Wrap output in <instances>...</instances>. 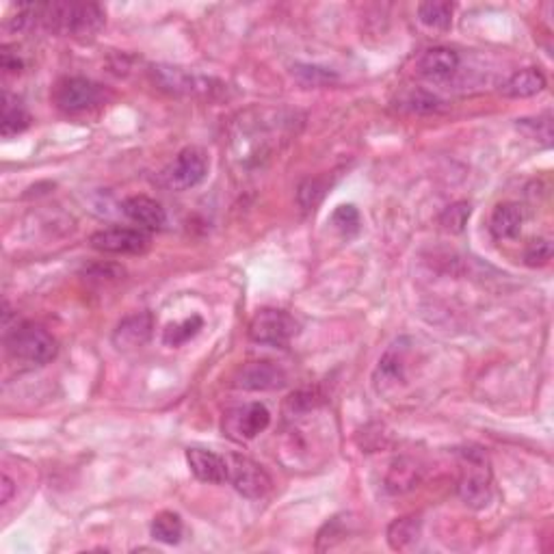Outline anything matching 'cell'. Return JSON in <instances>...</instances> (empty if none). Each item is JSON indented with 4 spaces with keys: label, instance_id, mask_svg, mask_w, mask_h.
<instances>
[{
    "label": "cell",
    "instance_id": "obj_4",
    "mask_svg": "<svg viewBox=\"0 0 554 554\" xmlns=\"http://www.w3.org/2000/svg\"><path fill=\"white\" fill-rule=\"evenodd\" d=\"M299 325L288 312L264 308L249 323V338L258 345L286 347L297 336Z\"/></svg>",
    "mask_w": 554,
    "mask_h": 554
},
{
    "label": "cell",
    "instance_id": "obj_15",
    "mask_svg": "<svg viewBox=\"0 0 554 554\" xmlns=\"http://www.w3.org/2000/svg\"><path fill=\"white\" fill-rule=\"evenodd\" d=\"M459 67V55L450 48H429L418 61V72L431 81H444L453 76Z\"/></svg>",
    "mask_w": 554,
    "mask_h": 554
},
{
    "label": "cell",
    "instance_id": "obj_22",
    "mask_svg": "<svg viewBox=\"0 0 554 554\" xmlns=\"http://www.w3.org/2000/svg\"><path fill=\"white\" fill-rule=\"evenodd\" d=\"M418 20L425 24L426 28H433V31H446L453 24V4L450 3H423L418 7Z\"/></svg>",
    "mask_w": 554,
    "mask_h": 554
},
{
    "label": "cell",
    "instance_id": "obj_31",
    "mask_svg": "<svg viewBox=\"0 0 554 554\" xmlns=\"http://www.w3.org/2000/svg\"><path fill=\"white\" fill-rule=\"evenodd\" d=\"M407 106H410L411 111L429 113V111L438 109L440 100L435 96H431V93L414 91V93H410V98H407Z\"/></svg>",
    "mask_w": 554,
    "mask_h": 554
},
{
    "label": "cell",
    "instance_id": "obj_17",
    "mask_svg": "<svg viewBox=\"0 0 554 554\" xmlns=\"http://www.w3.org/2000/svg\"><path fill=\"white\" fill-rule=\"evenodd\" d=\"M524 222V213L518 204H500L496 206L492 215V222H489V230L498 240L504 238H513L518 237L519 228H522Z\"/></svg>",
    "mask_w": 554,
    "mask_h": 554
},
{
    "label": "cell",
    "instance_id": "obj_25",
    "mask_svg": "<svg viewBox=\"0 0 554 554\" xmlns=\"http://www.w3.org/2000/svg\"><path fill=\"white\" fill-rule=\"evenodd\" d=\"M202 327H204V321H202V316H198V315L186 318V321L180 323V325H171L163 336L165 345H169V347L184 345V342L191 340V338L202 330Z\"/></svg>",
    "mask_w": 554,
    "mask_h": 554
},
{
    "label": "cell",
    "instance_id": "obj_29",
    "mask_svg": "<svg viewBox=\"0 0 554 554\" xmlns=\"http://www.w3.org/2000/svg\"><path fill=\"white\" fill-rule=\"evenodd\" d=\"M333 228L340 230L345 237H351L360 230V213H357L355 206H340L336 208V213L332 215Z\"/></svg>",
    "mask_w": 554,
    "mask_h": 554
},
{
    "label": "cell",
    "instance_id": "obj_23",
    "mask_svg": "<svg viewBox=\"0 0 554 554\" xmlns=\"http://www.w3.org/2000/svg\"><path fill=\"white\" fill-rule=\"evenodd\" d=\"M318 405H321V399H318L315 390H299L286 399V403H284V414H286L288 418H303V416H308L310 411H315Z\"/></svg>",
    "mask_w": 554,
    "mask_h": 554
},
{
    "label": "cell",
    "instance_id": "obj_24",
    "mask_svg": "<svg viewBox=\"0 0 554 554\" xmlns=\"http://www.w3.org/2000/svg\"><path fill=\"white\" fill-rule=\"evenodd\" d=\"M327 189H330V180L327 178L303 180V183L299 184V191H297L299 204H301L306 210L316 208V206L323 202V198H325Z\"/></svg>",
    "mask_w": 554,
    "mask_h": 554
},
{
    "label": "cell",
    "instance_id": "obj_30",
    "mask_svg": "<svg viewBox=\"0 0 554 554\" xmlns=\"http://www.w3.org/2000/svg\"><path fill=\"white\" fill-rule=\"evenodd\" d=\"M550 258H552V245H550V240H546V238L533 240L531 247H528L527 254H524V260H527L528 267H542V264H546Z\"/></svg>",
    "mask_w": 554,
    "mask_h": 554
},
{
    "label": "cell",
    "instance_id": "obj_6",
    "mask_svg": "<svg viewBox=\"0 0 554 554\" xmlns=\"http://www.w3.org/2000/svg\"><path fill=\"white\" fill-rule=\"evenodd\" d=\"M105 100V90L90 78H63L52 91V102L63 113H82Z\"/></svg>",
    "mask_w": 554,
    "mask_h": 554
},
{
    "label": "cell",
    "instance_id": "obj_2",
    "mask_svg": "<svg viewBox=\"0 0 554 554\" xmlns=\"http://www.w3.org/2000/svg\"><path fill=\"white\" fill-rule=\"evenodd\" d=\"M7 351L13 360L28 366H43L57 355V340L42 325L22 323L7 333Z\"/></svg>",
    "mask_w": 554,
    "mask_h": 554
},
{
    "label": "cell",
    "instance_id": "obj_21",
    "mask_svg": "<svg viewBox=\"0 0 554 554\" xmlns=\"http://www.w3.org/2000/svg\"><path fill=\"white\" fill-rule=\"evenodd\" d=\"M416 483H418V470H416V464L410 462V459H396V462L392 464L388 479H386V488H388L392 494H403L410 492Z\"/></svg>",
    "mask_w": 554,
    "mask_h": 554
},
{
    "label": "cell",
    "instance_id": "obj_11",
    "mask_svg": "<svg viewBox=\"0 0 554 554\" xmlns=\"http://www.w3.org/2000/svg\"><path fill=\"white\" fill-rule=\"evenodd\" d=\"M237 386L254 392L277 390L286 386V372L273 362H249L238 371Z\"/></svg>",
    "mask_w": 554,
    "mask_h": 554
},
{
    "label": "cell",
    "instance_id": "obj_13",
    "mask_svg": "<svg viewBox=\"0 0 554 554\" xmlns=\"http://www.w3.org/2000/svg\"><path fill=\"white\" fill-rule=\"evenodd\" d=\"M124 215L132 223L139 225L141 230H163L167 223V213L156 199L145 198V195H132L124 202Z\"/></svg>",
    "mask_w": 554,
    "mask_h": 554
},
{
    "label": "cell",
    "instance_id": "obj_19",
    "mask_svg": "<svg viewBox=\"0 0 554 554\" xmlns=\"http://www.w3.org/2000/svg\"><path fill=\"white\" fill-rule=\"evenodd\" d=\"M183 535H184V524L178 513L163 511L154 518V522H152V537H154L156 542L174 546V543H178L180 539H183Z\"/></svg>",
    "mask_w": 554,
    "mask_h": 554
},
{
    "label": "cell",
    "instance_id": "obj_18",
    "mask_svg": "<svg viewBox=\"0 0 554 554\" xmlns=\"http://www.w3.org/2000/svg\"><path fill=\"white\" fill-rule=\"evenodd\" d=\"M31 126V115L22 106V102L18 98H13L12 93H4L3 100V137H13L18 132L27 130Z\"/></svg>",
    "mask_w": 554,
    "mask_h": 554
},
{
    "label": "cell",
    "instance_id": "obj_10",
    "mask_svg": "<svg viewBox=\"0 0 554 554\" xmlns=\"http://www.w3.org/2000/svg\"><path fill=\"white\" fill-rule=\"evenodd\" d=\"M150 74L152 81L159 85V90L174 93V96H195V93L208 90V81L206 78L191 74V72L183 70V67L154 66L150 70Z\"/></svg>",
    "mask_w": 554,
    "mask_h": 554
},
{
    "label": "cell",
    "instance_id": "obj_7",
    "mask_svg": "<svg viewBox=\"0 0 554 554\" xmlns=\"http://www.w3.org/2000/svg\"><path fill=\"white\" fill-rule=\"evenodd\" d=\"M271 423V414L262 403H247L234 407L223 418V433L237 442H249L262 433Z\"/></svg>",
    "mask_w": 554,
    "mask_h": 554
},
{
    "label": "cell",
    "instance_id": "obj_32",
    "mask_svg": "<svg viewBox=\"0 0 554 554\" xmlns=\"http://www.w3.org/2000/svg\"><path fill=\"white\" fill-rule=\"evenodd\" d=\"M13 492H16V485H13V480L7 474H3V479H0V503L7 504L12 500Z\"/></svg>",
    "mask_w": 554,
    "mask_h": 554
},
{
    "label": "cell",
    "instance_id": "obj_3",
    "mask_svg": "<svg viewBox=\"0 0 554 554\" xmlns=\"http://www.w3.org/2000/svg\"><path fill=\"white\" fill-rule=\"evenodd\" d=\"M464 468L459 479V498L468 507L483 509L492 500V470H489L488 455L483 450H464Z\"/></svg>",
    "mask_w": 554,
    "mask_h": 554
},
{
    "label": "cell",
    "instance_id": "obj_26",
    "mask_svg": "<svg viewBox=\"0 0 554 554\" xmlns=\"http://www.w3.org/2000/svg\"><path fill=\"white\" fill-rule=\"evenodd\" d=\"M379 375L386 384H396L399 379H403V349H399V345L392 347V349L381 357Z\"/></svg>",
    "mask_w": 554,
    "mask_h": 554
},
{
    "label": "cell",
    "instance_id": "obj_16",
    "mask_svg": "<svg viewBox=\"0 0 554 554\" xmlns=\"http://www.w3.org/2000/svg\"><path fill=\"white\" fill-rule=\"evenodd\" d=\"M543 87H546V76L537 67H527V70H518L516 74L509 76L500 91L507 98H531L543 91Z\"/></svg>",
    "mask_w": 554,
    "mask_h": 554
},
{
    "label": "cell",
    "instance_id": "obj_5",
    "mask_svg": "<svg viewBox=\"0 0 554 554\" xmlns=\"http://www.w3.org/2000/svg\"><path fill=\"white\" fill-rule=\"evenodd\" d=\"M225 464H228V480L234 485L240 496L258 500L271 492V477L254 459L245 457V455H228Z\"/></svg>",
    "mask_w": 554,
    "mask_h": 554
},
{
    "label": "cell",
    "instance_id": "obj_20",
    "mask_svg": "<svg viewBox=\"0 0 554 554\" xmlns=\"http://www.w3.org/2000/svg\"><path fill=\"white\" fill-rule=\"evenodd\" d=\"M420 522L418 518H399L390 524L388 543L392 550H407L411 543L418 542Z\"/></svg>",
    "mask_w": 554,
    "mask_h": 554
},
{
    "label": "cell",
    "instance_id": "obj_9",
    "mask_svg": "<svg viewBox=\"0 0 554 554\" xmlns=\"http://www.w3.org/2000/svg\"><path fill=\"white\" fill-rule=\"evenodd\" d=\"M90 243L102 254H144L150 247V237L144 230L106 228L91 234Z\"/></svg>",
    "mask_w": 554,
    "mask_h": 554
},
{
    "label": "cell",
    "instance_id": "obj_33",
    "mask_svg": "<svg viewBox=\"0 0 554 554\" xmlns=\"http://www.w3.org/2000/svg\"><path fill=\"white\" fill-rule=\"evenodd\" d=\"M3 70L4 72H20V67H22V61H20L18 57H12V52H9V48H3Z\"/></svg>",
    "mask_w": 554,
    "mask_h": 554
},
{
    "label": "cell",
    "instance_id": "obj_8",
    "mask_svg": "<svg viewBox=\"0 0 554 554\" xmlns=\"http://www.w3.org/2000/svg\"><path fill=\"white\" fill-rule=\"evenodd\" d=\"M208 174V159L199 148H186L167 167L165 180L171 189L186 191L198 186Z\"/></svg>",
    "mask_w": 554,
    "mask_h": 554
},
{
    "label": "cell",
    "instance_id": "obj_28",
    "mask_svg": "<svg viewBox=\"0 0 554 554\" xmlns=\"http://www.w3.org/2000/svg\"><path fill=\"white\" fill-rule=\"evenodd\" d=\"M468 219H470V204L465 202L449 206V208L440 215V223H442V228L449 230V232H462L465 223H468Z\"/></svg>",
    "mask_w": 554,
    "mask_h": 554
},
{
    "label": "cell",
    "instance_id": "obj_27",
    "mask_svg": "<svg viewBox=\"0 0 554 554\" xmlns=\"http://www.w3.org/2000/svg\"><path fill=\"white\" fill-rule=\"evenodd\" d=\"M293 74H295L303 85L308 87H323L330 85V82L338 81V76L333 74L332 70H325V67H315V66H297L293 67Z\"/></svg>",
    "mask_w": 554,
    "mask_h": 554
},
{
    "label": "cell",
    "instance_id": "obj_14",
    "mask_svg": "<svg viewBox=\"0 0 554 554\" xmlns=\"http://www.w3.org/2000/svg\"><path fill=\"white\" fill-rule=\"evenodd\" d=\"M186 464H189L191 472L199 480H204V483L222 485L228 480V464H225V457H219L213 450L189 449L186 450Z\"/></svg>",
    "mask_w": 554,
    "mask_h": 554
},
{
    "label": "cell",
    "instance_id": "obj_1",
    "mask_svg": "<svg viewBox=\"0 0 554 554\" xmlns=\"http://www.w3.org/2000/svg\"><path fill=\"white\" fill-rule=\"evenodd\" d=\"M31 9L43 27L72 37H93L105 27L106 18L105 12L93 3H48Z\"/></svg>",
    "mask_w": 554,
    "mask_h": 554
},
{
    "label": "cell",
    "instance_id": "obj_12",
    "mask_svg": "<svg viewBox=\"0 0 554 554\" xmlns=\"http://www.w3.org/2000/svg\"><path fill=\"white\" fill-rule=\"evenodd\" d=\"M154 330V318L150 312H137V315L126 316L113 332V345L121 351L139 349L152 338Z\"/></svg>",
    "mask_w": 554,
    "mask_h": 554
}]
</instances>
